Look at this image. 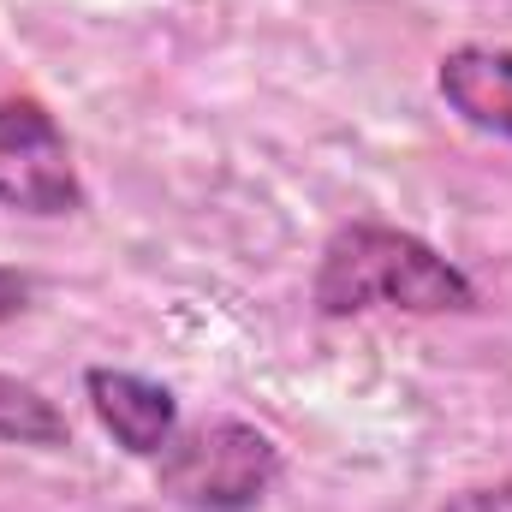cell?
Returning a JSON list of instances; mask_svg holds the SVG:
<instances>
[{
	"mask_svg": "<svg viewBox=\"0 0 512 512\" xmlns=\"http://www.w3.org/2000/svg\"><path fill=\"white\" fill-rule=\"evenodd\" d=\"M310 304L322 322H352V316H376V310L471 316V310H483V286L411 227L346 221L328 233V245L316 256Z\"/></svg>",
	"mask_w": 512,
	"mask_h": 512,
	"instance_id": "1",
	"label": "cell"
},
{
	"mask_svg": "<svg viewBox=\"0 0 512 512\" xmlns=\"http://www.w3.org/2000/svg\"><path fill=\"white\" fill-rule=\"evenodd\" d=\"M286 477V453L245 417H209L155 459V495L179 512H256Z\"/></svg>",
	"mask_w": 512,
	"mask_h": 512,
	"instance_id": "2",
	"label": "cell"
},
{
	"mask_svg": "<svg viewBox=\"0 0 512 512\" xmlns=\"http://www.w3.org/2000/svg\"><path fill=\"white\" fill-rule=\"evenodd\" d=\"M0 209L24 221H66L84 209L72 137L36 96H0Z\"/></svg>",
	"mask_w": 512,
	"mask_h": 512,
	"instance_id": "3",
	"label": "cell"
},
{
	"mask_svg": "<svg viewBox=\"0 0 512 512\" xmlns=\"http://www.w3.org/2000/svg\"><path fill=\"white\" fill-rule=\"evenodd\" d=\"M84 399H90V417L102 423V435L126 453L155 465L173 435L185 429V411H179V393L155 376H137V370H114V364H90L84 370Z\"/></svg>",
	"mask_w": 512,
	"mask_h": 512,
	"instance_id": "4",
	"label": "cell"
},
{
	"mask_svg": "<svg viewBox=\"0 0 512 512\" xmlns=\"http://www.w3.org/2000/svg\"><path fill=\"white\" fill-rule=\"evenodd\" d=\"M435 96L471 131L512 143V48L501 42H459L435 60Z\"/></svg>",
	"mask_w": 512,
	"mask_h": 512,
	"instance_id": "5",
	"label": "cell"
},
{
	"mask_svg": "<svg viewBox=\"0 0 512 512\" xmlns=\"http://www.w3.org/2000/svg\"><path fill=\"white\" fill-rule=\"evenodd\" d=\"M435 512H512V477H501V483H471V489L447 495Z\"/></svg>",
	"mask_w": 512,
	"mask_h": 512,
	"instance_id": "6",
	"label": "cell"
},
{
	"mask_svg": "<svg viewBox=\"0 0 512 512\" xmlns=\"http://www.w3.org/2000/svg\"><path fill=\"white\" fill-rule=\"evenodd\" d=\"M30 298H36V280H30L24 268L0 262V322H18V316L30 310Z\"/></svg>",
	"mask_w": 512,
	"mask_h": 512,
	"instance_id": "7",
	"label": "cell"
}]
</instances>
